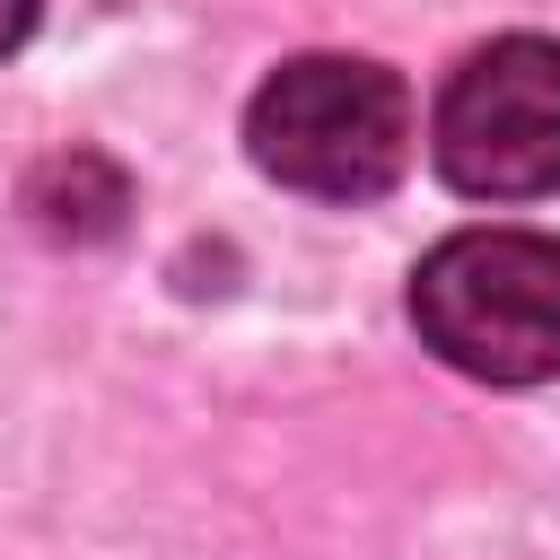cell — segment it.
<instances>
[{
	"label": "cell",
	"mask_w": 560,
	"mask_h": 560,
	"mask_svg": "<svg viewBox=\"0 0 560 560\" xmlns=\"http://www.w3.org/2000/svg\"><path fill=\"white\" fill-rule=\"evenodd\" d=\"M245 149L271 184L315 201H376L411 166V96L385 61L298 52L245 105Z\"/></svg>",
	"instance_id": "1"
},
{
	"label": "cell",
	"mask_w": 560,
	"mask_h": 560,
	"mask_svg": "<svg viewBox=\"0 0 560 560\" xmlns=\"http://www.w3.org/2000/svg\"><path fill=\"white\" fill-rule=\"evenodd\" d=\"M420 341L481 385L560 376V236L534 228H464L429 245L411 271Z\"/></svg>",
	"instance_id": "2"
},
{
	"label": "cell",
	"mask_w": 560,
	"mask_h": 560,
	"mask_svg": "<svg viewBox=\"0 0 560 560\" xmlns=\"http://www.w3.org/2000/svg\"><path fill=\"white\" fill-rule=\"evenodd\" d=\"M429 158L472 201L560 192V44L499 35L481 44L429 114Z\"/></svg>",
	"instance_id": "3"
},
{
	"label": "cell",
	"mask_w": 560,
	"mask_h": 560,
	"mask_svg": "<svg viewBox=\"0 0 560 560\" xmlns=\"http://www.w3.org/2000/svg\"><path fill=\"white\" fill-rule=\"evenodd\" d=\"M35 9H44V0H0V61H9V52L35 35Z\"/></svg>",
	"instance_id": "4"
}]
</instances>
